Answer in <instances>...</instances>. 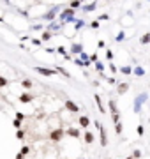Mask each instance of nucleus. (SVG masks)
I'll list each match as a JSON object with an SVG mask.
<instances>
[{"label": "nucleus", "instance_id": "nucleus-32", "mask_svg": "<svg viewBox=\"0 0 150 159\" xmlns=\"http://www.w3.org/2000/svg\"><path fill=\"white\" fill-rule=\"evenodd\" d=\"M124 39H125V32H118V36H117V41H118V42H122Z\"/></svg>", "mask_w": 150, "mask_h": 159}, {"label": "nucleus", "instance_id": "nucleus-13", "mask_svg": "<svg viewBox=\"0 0 150 159\" xmlns=\"http://www.w3.org/2000/svg\"><path fill=\"white\" fill-rule=\"evenodd\" d=\"M127 90H129V83H120V85H118V88H117V92H118V94H125Z\"/></svg>", "mask_w": 150, "mask_h": 159}, {"label": "nucleus", "instance_id": "nucleus-34", "mask_svg": "<svg viewBox=\"0 0 150 159\" xmlns=\"http://www.w3.org/2000/svg\"><path fill=\"white\" fill-rule=\"evenodd\" d=\"M83 25H85V21H83V20H78V21H76V23H74L76 30H79V28H81V27H83Z\"/></svg>", "mask_w": 150, "mask_h": 159}, {"label": "nucleus", "instance_id": "nucleus-43", "mask_svg": "<svg viewBox=\"0 0 150 159\" xmlns=\"http://www.w3.org/2000/svg\"><path fill=\"white\" fill-rule=\"evenodd\" d=\"M110 69H111V73H113V74H115V73H118V69H117V67H115L113 64H110Z\"/></svg>", "mask_w": 150, "mask_h": 159}, {"label": "nucleus", "instance_id": "nucleus-39", "mask_svg": "<svg viewBox=\"0 0 150 159\" xmlns=\"http://www.w3.org/2000/svg\"><path fill=\"white\" fill-rule=\"evenodd\" d=\"M73 62H74L76 65H79V67H85V64H83V60H79V59H74V60H73Z\"/></svg>", "mask_w": 150, "mask_h": 159}, {"label": "nucleus", "instance_id": "nucleus-9", "mask_svg": "<svg viewBox=\"0 0 150 159\" xmlns=\"http://www.w3.org/2000/svg\"><path fill=\"white\" fill-rule=\"evenodd\" d=\"M65 134L71 136V138H79L81 136V131L78 127H69V129H65Z\"/></svg>", "mask_w": 150, "mask_h": 159}, {"label": "nucleus", "instance_id": "nucleus-30", "mask_svg": "<svg viewBox=\"0 0 150 159\" xmlns=\"http://www.w3.org/2000/svg\"><path fill=\"white\" fill-rule=\"evenodd\" d=\"M14 117H16V120L23 122V120H25V113H21V111H16V115H14Z\"/></svg>", "mask_w": 150, "mask_h": 159}, {"label": "nucleus", "instance_id": "nucleus-16", "mask_svg": "<svg viewBox=\"0 0 150 159\" xmlns=\"http://www.w3.org/2000/svg\"><path fill=\"white\" fill-rule=\"evenodd\" d=\"M55 71H56V73H60L62 76H65V78H71L69 71H65V69H64V67H60V65H56V67H55Z\"/></svg>", "mask_w": 150, "mask_h": 159}, {"label": "nucleus", "instance_id": "nucleus-11", "mask_svg": "<svg viewBox=\"0 0 150 159\" xmlns=\"http://www.w3.org/2000/svg\"><path fill=\"white\" fill-rule=\"evenodd\" d=\"M94 99H95V104H97L99 111H101V113H106V108H104V104H102V101H101V96H99V94H94Z\"/></svg>", "mask_w": 150, "mask_h": 159}, {"label": "nucleus", "instance_id": "nucleus-24", "mask_svg": "<svg viewBox=\"0 0 150 159\" xmlns=\"http://www.w3.org/2000/svg\"><path fill=\"white\" fill-rule=\"evenodd\" d=\"M79 5H81V0H71V4H69L71 9H78Z\"/></svg>", "mask_w": 150, "mask_h": 159}, {"label": "nucleus", "instance_id": "nucleus-22", "mask_svg": "<svg viewBox=\"0 0 150 159\" xmlns=\"http://www.w3.org/2000/svg\"><path fill=\"white\" fill-rule=\"evenodd\" d=\"M53 37V34L50 32V30H46V32H42V37H41V41H50Z\"/></svg>", "mask_w": 150, "mask_h": 159}, {"label": "nucleus", "instance_id": "nucleus-19", "mask_svg": "<svg viewBox=\"0 0 150 159\" xmlns=\"http://www.w3.org/2000/svg\"><path fill=\"white\" fill-rule=\"evenodd\" d=\"M140 42H141V44H150V32L143 34V36H141V39H140Z\"/></svg>", "mask_w": 150, "mask_h": 159}, {"label": "nucleus", "instance_id": "nucleus-4", "mask_svg": "<svg viewBox=\"0 0 150 159\" xmlns=\"http://www.w3.org/2000/svg\"><path fill=\"white\" fill-rule=\"evenodd\" d=\"M64 134H65V131H64L62 127H56L53 131H50V140L56 143V141H60V140L64 138Z\"/></svg>", "mask_w": 150, "mask_h": 159}, {"label": "nucleus", "instance_id": "nucleus-15", "mask_svg": "<svg viewBox=\"0 0 150 159\" xmlns=\"http://www.w3.org/2000/svg\"><path fill=\"white\" fill-rule=\"evenodd\" d=\"M132 74H136V76H145V69L140 67V65H136V67L132 69Z\"/></svg>", "mask_w": 150, "mask_h": 159}, {"label": "nucleus", "instance_id": "nucleus-27", "mask_svg": "<svg viewBox=\"0 0 150 159\" xmlns=\"http://www.w3.org/2000/svg\"><path fill=\"white\" fill-rule=\"evenodd\" d=\"M136 133H138L140 136H143V134H145V127H143V124H140V126L136 127Z\"/></svg>", "mask_w": 150, "mask_h": 159}, {"label": "nucleus", "instance_id": "nucleus-44", "mask_svg": "<svg viewBox=\"0 0 150 159\" xmlns=\"http://www.w3.org/2000/svg\"><path fill=\"white\" fill-rule=\"evenodd\" d=\"M104 46H106V42H104V41H99V42H97V48H104Z\"/></svg>", "mask_w": 150, "mask_h": 159}, {"label": "nucleus", "instance_id": "nucleus-1", "mask_svg": "<svg viewBox=\"0 0 150 159\" xmlns=\"http://www.w3.org/2000/svg\"><path fill=\"white\" fill-rule=\"evenodd\" d=\"M149 99V96H147V92H141V94H138L136 97H134V104H132V110H134V113H140V110H141V106L147 103Z\"/></svg>", "mask_w": 150, "mask_h": 159}, {"label": "nucleus", "instance_id": "nucleus-35", "mask_svg": "<svg viewBox=\"0 0 150 159\" xmlns=\"http://www.w3.org/2000/svg\"><path fill=\"white\" fill-rule=\"evenodd\" d=\"M111 120H113V124L120 122V113H115V115H111Z\"/></svg>", "mask_w": 150, "mask_h": 159}, {"label": "nucleus", "instance_id": "nucleus-36", "mask_svg": "<svg viewBox=\"0 0 150 159\" xmlns=\"http://www.w3.org/2000/svg\"><path fill=\"white\" fill-rule=\"evenodd\" d=\"M56 51H58L60 55H67V51H65V48H64V46H58V48H56Z\"/></svg>", "mask_w": 150, "mask_h": 159}, {"label": "nucleus", "instance_id": "nucleus-6", "mask_svg": "<svg viewBox=\"0 0 150 159\" xmlns=\"http://www.w3.org/2000/svg\"><path fill=\"white\" fill-rule=\"evenodd\" d=\"M64 106H65V110H67V111H71V113H78V111H79V106L76 104L74 101H71V99L65 101V103H64Z\"/></svg>", "mask_w": 150, "mask_h": 159}, {"label": "nucleus", "instance_id": "nucleus-42", "mask_svg": "<svg viewBox=\"0 0 150 159\" xmlns=\"http://www.w3.org/2000/svg\"><path fill=\"white\" fill-rule=\"evenodd\" d=\"M90 27H92V28H99V21H97V20H94L92 23H90Z\"/></svg>", "mask_w": 150, "mask_h": 159}, {"label": "nucleus", "instance_id": "nucleus-48", "mask_svg": "<svg viewBox=\"0 0 150 159\" xmlns=\"http://www.w3.org/2000/svg\"><path fill=\"white\" fill-rule=\"evenodd\" d=\"M4 2H7V4H9V0H4Z\"/></svg>", "mask_w": 150, "mask_h": 159}, {"label": "nucleus", "instance_id": "nucleus-45", "mask_svg": "<svg viewBox=\"0 0 150 159\" xmlns=\"http://www.w3.org/2000/svg\"><path fill=\"white\" fill-rule=\"evenodd\" d=\"M14 159H25V156H23L21 152H18V154H16V158H14Z\"/></svg>", "mask_w": 150, "mask_h": 159}, {"label": "nucleus", "instance_id": "nucleus-23", "mask_svg": "<svg viewBox=\"0 0 150 159\" xmlns=\"http://www.w3.org/2000/svg\"><path fill=\"white\" fill-rule=\"evenodd\" d=\"M32 85H34V83H32L30 80H23V81H21V87H23V88H27V90H28V88H32Z\"/></svg>", "mask_w": 150, "mask_h": 159}, {"label": "nucleus", "instance_id": "nucleus-10", "mask_svg": "<svg viewBox=\"0 0 150 159\" xmlns=\"http://www.w3.org/2000/svg\"><path fill=\"white\" fill-rule=\"evenodd\" d=\"M78 124H79V127L87 129V127L90 126V119H88L87 115H83V117H78Z\"/></svg>", "mask_w": 150, "mask_h": 159}, {"label": "nucleus", "instance_id": "nucleus-29", "mask_svg": "<svg viewBox=\"0 0 150 159\" xmlns=\"http://www.w3.org/2000/svg\"><path fill=\"white\" fill-rule=\"evenodd\" d=\"M132 158H134V159H140V158H141V150H140V149H134V152H132Z\"/></svg>", "mask_w": 150, "mask_h": 159}, {"label": "nucleus", "instance_id": "nucleus-20", "mask_svg": "<svg viewBox=\"0 0 150 159\" xmlns=\"http://www.w3.org/2000/svg\"><path fill=\"white\" fill-rule=\"evenodd\" d=\"M122 74H132V67H129V65H124V67H120L118 69Z\"/></svg>", "mask_w": 150, "mask_h": 159}, {"label": "nucleus", "instance_id": "nucleus-41", "mask_svg": "<svg viewBox=\"0 0 150 159\" xmlns=\"http://www.w3.org/2000/svg\"><path fill=\"white\" fill-rule=\"evenodd\" d=\"M106 59H108V60L113 59V51H111V50H108V51H106Z\"/></svg>", "mask_w": 150, "mask_h": 159}, {"label": "nucleus", "instance_id": "nucleus-25", "mask_svg": "<svg viewBox=\"0 0 150 159\" xmlns=\"http://www.w3.org/2000/svg\"><path fill=\"white\" fill-rule=\"evenodd\" d=\"M25 136H27V134H25L23 129H16V138L18 140H25Z\"/></svg>", "mask_w": 150, "mask_h": 159}, {"label": "nucleus", "instance_id": "nucleus-14", "mask_svg": "<svg viewBox=\"0 0 150 159\" xmlns=\"http://www.w3.org/2000/svg\"><path fill=\"white\" fill-rule=\"evenodd\" d=\"M94 134L90 133V131H85V143H88V145H92L94 143Z\"/></svg>", "mask_w": 150, "mask_h": 159}, {"label": "nucleus", "instance_id": "nucleus-18", "mask_svg": "<svg viewBox=\"0 0 150 159\" xmlns=\"http://www.w3.org/2000/svg\"><path fill=\"white\" fill-rule=\"evenodd\" d=\"M95 7H97V4L92 2V4H88V5H85V7H83V11H85V13H92V11H95Z\"/></svg>", "mask_w": 150, "mask_h": 159}, {"label": "nucleus", "instance_id": "nucleus-33", "mask_svg": "<svg viewBox=\"0 0 150 159\" xmlns=\"http://www.w3.org/2000/svg\"><path fill=\"white\" fill-rule=\"evenodd\" d=\"M88 60H90V64H95V62H97V53H92V55H88Z\"/></svg>", "mask_w": 150, "mask_h": 159}, {"label": "nucleus", "instance_id": "nucleus-2", "mask_svg": "<svg viewBox=\"0 0 150 159\" xmlns=\"http://www.w3.org/2000/svg\"><path fill=\"white\" fill-rule=\"evenodd\" d=\"M94 124H95V127L99 129V136H101V145H102V147H106V145H108V134H106V129H104L102 122L95 120Z\"/></svg>", "mask_w": 150, "mask_h": 159}, {"label": "nucleus", "instance_id": "nucleus-31", "mask_svg": "<svg viewBox=\"0 0 150 159\" xmlns=\"http://www.w3.org/2000/svg\"><path fill=\"white\" fill-rule=\"evenodd\" d=\"M95 69H97L99 73H102V71H104V64H101V62H95Z\"/></svg>", "mask_w": 150, "mask_h": 159}, {"label": "nucleus", "instance_id": "nucleus-47", "mask_svg": "<svg viewBox=\"0 0 150 159\" xmlns=\"http://www.w3.org/2000/svg\"><path fill=\"white\" fill-rule=\"evenodd\" d=\"M125 159H134V158H132V156H129V158H125Z\"/></svg>", "mask_w": 150, "mask_h": 159}, {"label": "nucleus", "instance_id": "nucleus-37", "mask_svg": "<svg viewBox=\"0 0 150 159\" xmlns=\"http://www.w3.org/2000/svg\"><path fill=\"white\" fill-rule=\"evenodd\" d=\"M108 20H110V16H108V14H101V16L97 18V21H108Z\"/></svg>", "mask_w": 150, "mask_h": 159}, {"label": "nucleus", "instance_id": "nucleus-38", "mask_svg": "<svg viewBox=\"0 0 150 159\" xmlns=\"http://www.w3.org/2000/svg\"><path fill=\"white\" fill-rule=\"evenodd\" d=\"M13 126H14V129H21V122H19V120H13Z\"/></svg>", "mask_w": 150, "mask_h": 159}, {"label": "nucleus", "instance_id": "nucleus-28", "mask_svg": "<svg viewBox=\"0 0 150 159\" xmlns=\"http://www.w3.org/2000/svg\"><path fill=\"white\" fill-rule=\"evenodd\" d=\"M19 152H21V154H23V156H27V154H28V152H30V147H28V145H23V147H21V150H19Z\"/></svg>", "mask_w": 150, "mask_h": 159}, {"label": "nucleus", "instance_id": "nucleus-21", "mask_svg": "<svg viewBox=\"0 0 150 159\" xmlns=\"http://www.w3.org/2000/svg\"><path fill=\"white\" fill-rule=\"evenodd\" d=\"M115 133H117L118 136H120V134L124 133V126H122L120 122H117V124H115Z\"/></svg>", "mask_w": 150, "mask_h": 159}, {"label": "nucleus", "instance_id": "nucleus-40", "mask_svg": "<svg viewBox=\"0 0 150 159\" xmlns=\"http://www.w3.org/2000/svg\"><path fill=\"white\" fill-rule=\"evenodd\" d=\"M32 44H34V46H41V44H42V41H41V39H36V37H34V39H32Z\"/></svg>", "mask_w": 150, "mask_h": 159}, {"label": "nucleus", "instance_id": "nucleus-46", "mask_svg": "<svg viewBox=\"0 0 150 159\" xmlns=\"http://www.w3.org/2000/svg\"><path fill=\"white\" fill-rule=\"evenodd\" d=\"M0 23H4V18H2V16H0Z\"/></svg>", "mask_w": 150, "mask_h": 159}, {"label": "nucleus", "instance_id": "nucleus-8", "mask_svg": "<svg viewBox=\"0 0 150 159\" xmlns=\"http://www.w3.org/2000/svg\"><path fill=\"white\" fill-rule=\"evenodd\" d=\"M19 103H23V104H28V103H32L34 101V94H30V92H23V94H19Z\"/></svg>", "mask_w": 150, "mask_h": 159}, {"label": "nucleus", "instance_id": "nucleus-5", "mask_svg": "<svg viewBox=\"0 0 150 159\" xmlns=\"http://www.w3.org/2000/svg\"><path fill=\"white\" fill-rule=\"evenodd\" d=\"M34 71H36V73H39V74H42V76H53V74H56L55 69H50V67H41V65L34 67Z\"/></svg>", "mask_w": 150, "mask_h": 159}, {"label": "nucleus", "instance_id": "nucleus-7", "mask_svg": "<svg viewBox=\"0 0 150 159\" xmlns=\"http://www.w3.org/2000/svg\"><path fill=\"white\" fill-rule=\"evenodd\" d=\"M60 11V7H53L51 11H48L46 14H42V20H46V21H53L56 18V13Z\"/></svg>", "mask_w": 150, "mask_h": 159}, {"label": "nucleus", "instance_id": "nucleus-12", "mask_svg": "<svg viewBox=\"0 0 150 159\" xmlns=\"http://www.w3.org/2000/svg\"><path fill=\"white\" fill-rule=\"evenodd\" d=\"M83 51V44H79V42H74L73 46H71V53L73 55H79Z\"/></svg>", "mask_w": 150, "mask_h": 159}, {"label": "nucleus", "instance_id": "nucleus-17", "mask_svg": "<svg viewBox=\"0 0 150 159\" xmlns=\"http://www.w3.org/2000/svg\"><path fill=\"white\" fill-rule=\"evenodd\" d=\"M108 106H110V111H111V115L118 113V108H117V103H115V101H110V103H108Z\"/></svg>", "mask_w": 150, "mask_h": 159}, {"label": "nucleus", "instance_id": "nucleus-3", "mask_svg": "<svg viewBox=\"0 0 150 159\" xmlns=\"http://www.w3.org/2000/svg\"><path fill=\"white\" fill-rule=\"evenodd\" d=\"M62 21H67V23H71V21H74V9H64L62 13H60V16H58Z\"/></svg>", "mask_w": 150, "mask_h": 159}, {"label": "nucleus", "instance_id": "nucleus-26", "mask_svg": "<svg viewBox=\"0 0 150 159\" xmlns=\"http://www.w3.org/2000/svg\"><path fill=\"white\" fill-rule=\"evenodd\" d=\"M7 85H9V80L4 78V76H0V88H5Z\"/></svg>", "mask_w": 150, "mask_h": 159}]
</instances>
